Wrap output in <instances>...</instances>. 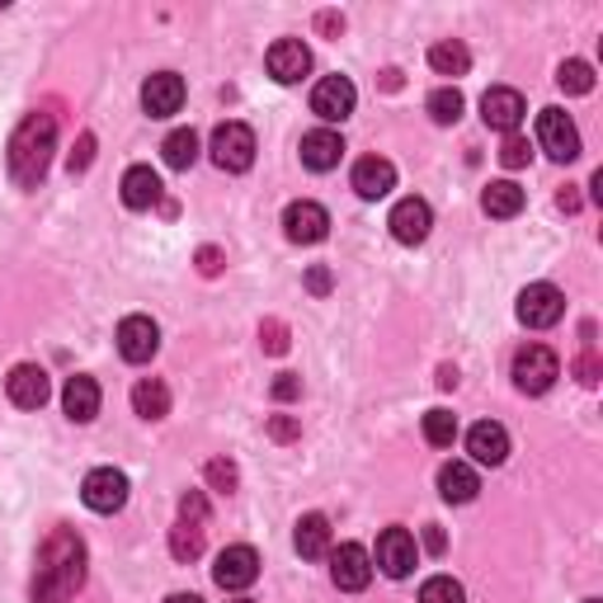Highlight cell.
Returning a JSON list of instances; mask_svg holds the SVG:
<instances>
[{
    "label": "cell",
    "mask_w": 603,
    "mask_h": 603,
    "mask_svg": "<svg viewBox=\"0 0 603 603\" xmlns=\"http://www.w3.org/2000/svg\"><path fill=\"white\" fill-rule=\"evenodd\" d=\"M85 584V542L71 528H52L39 547V571H33V603H66Z\"/></svg>",
    "instance_id": "6da1fadb"
},
{
    "label": "cell",
    "mask_w": 603,
    "mask_h": 603,
    "mask_svg": "<svg viewBox=\"0 0 603 603\" xmlns=\"http://www.w3.org/2000/svg\"><path fill=\"white\" fill-rule=\"evenodd\" d=\"M57 151V118L52 114H29L20 128L10 137V151H6V166H10V180L20 189H39L47 161Z\"/></svg>",
    "instance_id": "7a4b0ae2"
},
{
    "label": "cell",
    "mask_w": 603,
    "mask_h": 603,
    "mask_svg": "<svg viewBox=\"0 0 603 603\" xmlns=\"http://www.w3.org/2000/svg\"><path fill=\"white\" fill-rule=\"evenodd\" d=\"M557 378H561V359L547 345H523L519 353H514V387H519L523 396L552 392Z\"/></svg>",
    "instance_id": "3957f363"
},
{
    "label": "cell",
    "mask_w": 603,
    "mask_h": 603,
    "mask_svg": "<svg viewBox=\"0 0 603 603\" xmlns=\"http://www.w3.org/2000/svg\"><path fill=\"white\" fill-rule=\"evenodd\" d=\"M212 166L226 174H241L255 166V133L245 123H218L212 133Z\"/></svg>",
    "instance_id": "277c9868"
},
{
    "label": "cell",
    "mask_w": 603,
    "mask_h": 603,
    "mask_svg": "<svg viewBox=\"0 0 603 603\" xmlns=\"http://www.w3.org/2000/svg\"><path fill=\"white\" fill-rule=\"evenodd\" d=\"M538 147L552 156V161L571 166L580 156V128L571 123V114H565V109H542L538 114Z\"/></svg>",
    "instance_id": "5b68a950"
},
{
    "label": "cell",
    "mask_w": 603,
    "mask_h": 603,
    "mask_svg": "<svg viewBox=\"0 0 603 603\" xmlns=\"http://www.w3.org/2000/svg\"><path fill=\"white\" fill-rule=\"evenodd\" d=\"M514 311H519V321L528 330H552L565 316V297H561V288H552V283H528Z\"/></svg>",
    "instance_id": "8992f818"
},
{
    "label": "cell",
    "mask_w": 603,
    "mask_h": 603,
    "mask_svg": "<svg viewBox=\"0 0 603 603\" xmlns=\"http://www.w3.org/2000/svg\"><path fill=\"white\" fill-rule=\"evenodd\" d=\"M81 500L95 514H118L123 505H128V476H123L118 467H95L81 486Z\"/></svg>",
    "instance_id": "52a82bcc"
},
{
    "label": "cell",
    "mask_w": 603,
    "mask_h": 603,
    "mask_svg": "<svg viewBox=\"0 0 603 603\" xmlns=\"http://www.w3.org/2000/svg\"><path fill=\"white\" fill-rule=\"evenodd\" d=\"M326 232H330V212L321 203L297 199L283 208V236L293 245H316V241H326Z\"/></svg>",
    "instance_id": "ba28073f"
},
{
    "label": "cell",
    "mask_w": 603,
    "mask_h": 603,
    "mask_svg": "<svg viewBox=\"0 0 603 603\" xmlns=\"http://www.w3.org/2000/svg\"><path fill=\"white\" fill-rule=\"evenodd\" d=\"M330 580H335V590H345V594L368 590V580H372V557H368V547H359V542L335 547V552H330Z\"/></svg>",
    "instance_id": "9c48e42d"
},
{
    "label": "cell",
    "mask_w": 603,
    "mask_h": 603,
    "mask_svg": "<svg viewBox=\"0 0 603 603\" xmlns=\"http://www.w3.org/2000/svg\"><path fill=\"white\" fill-rule=\"evenodd\" d=\"M212 580L222 584V590H251V584L260 580V552L255 547H226V552H218V565H212Z\"/></svg>",
    "instance_id": "30bf717a"
},
{
    "label": "cell",
    "mask_w": 603,
    "mask_h": 603,
    "mask_svg": "<svg viewBox=\"0 0 603 603\" xmlns=\"http://www.w3.org/2000/svg\"><path fill=\"white\" fill-rule=\"evenodd\" d=\"M156 349H161V326L151 316H123L118 326V353L128 363H151Z\"/></svg>",
    "instance_id": "8fae6325"
},
{
    "label": "cell",
    "mask_w": 603,
    "mask_h": 603,
    "mask_svg": "<svg viewBox=\"0 0 603 603\" xmlns=\"http://www.w3.org/2000/svg\"><path fill=\"white\" fill-rule=\"evenodd\" d=\"M353 104H359V91H353L349 76H326V81H316V91H311V114H316V118L345 123V118L353 114Z\"/></svg>",
    "instance_id": "7c38bea8"
},
{
    "label": "cell",
    "mask_w": 603,
    "mask_h": 603,
    "mask_svg": "<svg viewBox=\"0 0 603 603\" xmlns=\"http://www.w3.org/2000/svg\"><path fill=\"white\" fill-rule=\"evenodd\" d=\"M523 114H528V104H523V95L514 91V85H490V91L482 95V118H486V128H495V133H514L523 123Z\"/></svg>",
    "instance_id": "4fadbf2b"
},
{
    "label": "cell",
    "mask_w": 603,
    "mask_h": 603,
    "mask_svg": "<svg viewBox=\"0 0 603 603\" xmlns=\"http://www.w3.org/2000/svg\"><path fill=\"white\" fill-rule=\"evenodd\" d=\"M415 561H420V547H415V538L405 533V528H387V533L378 538V565H382V575L405 580V575L415 571Z\"/></svg>",
    "instance_id": "5bb4252c"
},
{
    "label": "cell",
    "mask_w": 603,
    "mask_h": 603,
    "mask_svg": "<svg viewBox=\"0 0 603 603\" xmlns=\"http://www.w3.org/2000/svg\"><path fill=\"white\" fill-rule=\"evenodd\" d=\"M141 109L151 118L180 114L184 109V81L174 76V71H156V76H147V85H141Z\"/></svg>",
    "instance_id": "9a60e30c"
},
{
    "label": "cell",
    "mask_w": 603,
    "mask_h": 603,
    "mask_svg": "<svg viewBox=\"0 0 603 603\" xmlns=\"http://www.w3.org/2000/svg\"><path fill=\"white\" fill-rule=\"evenodd\" d=\"M349 184H353V193H359V199L378 203V199H387V193L396 189V166L387 161V156H363V161L353 166Z\"/></svg>",
    "instance_id": "2e32d148"
},
{
    "label": "cell",
    "mask_w": 603,
    "mask_h": 603,
    "mask_svg": "<svg viewBox=\"0 0 603 603\" xmlns=\"http://www.w3.org/2000/svg\"><path fill=\"white\" fill-rule=\"evenodd\" d=\"M6 392H10V401L20 405V411H39V405L52 396V382H47V372L39 363H20V368H10Z\"/></svg>",
    "instance_id": "e0dca14e"
},
{
    "label": "cell",
    "mask_w": 603,
    "mask_h": 603,
    "mask_svg": "<svg viewBox=\"0 0 603 603\" xmlns=\"http://www.w3.org/2000/svg\"><path fill=\"white\" fill-rule=\"evenodd\" d=\"M264 62H269V76H274L278 85H297V81L311 71V47L302 43V39H278Z\"/></svg>",
    "instance_id": "ac0fdd59"
},
{
    "label": "cell",
    "mask_w": 603,
    "mask_h": 603,
    "mask_svg": "<svg viewBox=\"0 0 603 603\" xmlns=\"http://www.w3.org/2000/svg\"><path fill=\"white\" fill-rule=\"evenodd\" d=\"M387 226H392V236L401 245H420L424 236H430V226H434V212L424 199H401L392 208V218H387Z\"/></svg>",
    "instance_id": "d6986e66"
},
{
    "label": "cell",
    "mask_w": 603,
    "mask_h": 603,
    "mask_svg": "<svg viewBox=\"0 0 603 603\" xmlns=\"http://www.w3.org/2000/svg\"><path fill=\"white\" fill-rule=\"evenodd\" d=\"M467 453H472V463H482V467H500L505 457H509L505 424H495V420L472 424V430H467Z\"/></svg>",
    "instance_id": "ffe728a7"
},
{
    "label": "cell",
    "mask_w": 603,
    "mask_h": 603,
    "mask_svg": "<svg viewBox=\"0 0 603 603\" xmlns=\"http://www.w3.org/2000/svg\"><path fill=\"white\" fill-rule=\"evenodd\" d=\"M340 156H345V137L340 133H330V128H316L302 137V166L316 170V174H326L340 166Z\"/></svg>",
    "instance_id": "44dd1931"
},
{
    "label": "cell",
    "mask_w": 603,
    "mask_h": 603,
    "mask_svg": "<svg viewBox=\"0 0 603 603\" xmlns=\"http://www.w3.org/2000/svg\"><path fill=\"white\" fill-rule=\"evenodd\" d=\"M293 547H297L302 561L330 557V519H326V514H302L297 528H293Z\"/></svg>",
    "instance_id": "7402d4cb"
},
{
    "label": "cell",
    "mask_w": 603,
    "mask_h": 603,
    "mask_svg": "<svg viewBox=\"0 0 603 603\" xmlns=\"http://www.w3.org/2000/svg\"><path fill=\"white\" fill-rule=\"evenodd\" d=\"M62 405H66V415L76 420V424H91V420L99 415V382L85 378V372L66 378V387H62Z\"/></svg>",
    "instance_id": "603a6c76"
},
{
    "label": "cell",
    "mask_w": 603,
    "mask_h": 603,
    "mask_svg": "<svg viewBox=\"0 0 603 603\" xmlns=\"http://www.w3.org/2000/svg\"><path fill=\"white\" fill-rule=\"evenodd\" d=\"M123 203H128L133 212H147L161 203V174H156L151 166H133L128 174H123Z\"/></svg>",
    "instance_id": "cb8c5ba5"
},
{
    "label": "cell",
    "mask_w": 603,
    "mask_h": 603,
    "mask_svg": "<svg viewBox=\"0 0 603 603\" xmlns=\"http://www.w3.org/2000/svg\"><path fill=\"white\" fill-rule=\"evenodd\" d=\"M476 490H482V476H476L467 463H448L438 472V495L448 505H467V500H476Z\"/></svg>",
    "instance_id": "d4e9b609"
},
{
    "label": "cell",
    "mask_w": 603,
    "mask_h": 603,
    "mask_svg": "<svg viewBox=\"0 0 603 603\" xmlns=\"http://www.w3.org/2000/svg\"><path fill=\"white\" fill-rule=\"evenodd\" d=\"M133 411L141 420H166L170 415V387L161 378H141L133 387Z\"/></svg>",
    "instance_id": "484cf974"
},
{
    "label": "cell",
    "mask_w": 603,
    "mask_h": 603,
    "mask_svg": "<svg viewBox=\"0 0 603 603\" xmlns=\"http://www.w3.org/2000/svg\"><path fill=\"white\" fill-rule=\"evenodd\" d=\"M482 208L490 212V218H519V212H523V189L514 180H495L482 193Z\"/></svg>",
    "instance_id": "4316f807"
},
{
    "label": "cell",
    "mask_w": 603,
    "mask_h": 603,
    "mask_svg": "<svg viewBox=\"0 0 603 603\" xmlns=\"http://www.w3.org/2000/svg\"><path fill=\"white\" fill-rule=\"evenodd\" d=\"M430 66L438 71V76H467L472 52H467V43L443 39V43H434V47H430Z\"/></svg>",
    "instance_id": "83f0119b"
},
{
    "label": "cell",
    "mask_w": 603,
    "mask_h": 603,
    "mask_svg": "<svg viewBox=\"0 0 603 603\" xmlns=\"http://www.w3.org/2000/svg\"><path fill=\"white\" fill-rule=\"evenodd\" d=\"M161 156H166L170 170H189L193 161H199V133H193V128H174L161 141Z\"/></svg>",
    "instance_id": "f1b7e54d"
},
{
    "label": "cell",
    "mask_w": 603,
    "mask_h": 603,
    "mask_svg": "<svg viewBox=\"0 0 603 603\" xmlns=\"http://www.w3.org/2000/svg\"><path fill=\"white\" fill-rule=\"evenodd\" d=\"M170 557L174 561H199L203 557V528L199 523H174L170 528Z\"/></svg>",
    "instance_id": "f546056e"
},
{
    "label": "cell",
    "mask_w": 603,
    "mask_h": 603,
    "mask_svg": "<svg viewBox=\"0 0 603 603\" xmlns=\"http://www.w3.org/2000/svg\"><path fill=\"white\" fill-rule=\"evenodd\" d=\"M557 85H561L565 95H590V91H594V66H590V62H580V57L561 62V71H557Z\"/></svg>",
    "instance_id": "4dcf8cb0"
},
{
    "label": "cell",
    "mask_w": 603,
    "mask_h": 603,
    "mask_svg": "<svg viewBox=\"0 0 603 603\" xmlns=\"http://www.w3.org/2000/svg\"><path fill=\"white\" fill-rule=\"evenodd\" d=\"M430 118L443 123V128L463 118V91H457V85H438V91L430 95Z\"/></svg>",
    "instance_id": "1f68e13d"
},
{
    "label": "cell",
    "mask_w": 603,
    "mask_h": 603,
    "mask_svg": "<svg viewBox=\"0 0 603 603\" xmlns=\"http://www.w3.org/2000/svg\"><path fill=\"white\" fill-rule=\"evenodd\" d=\"M453 438H457V415L453 411L424 415V443H430V448H453Z\"/></svg>",
    "instance_id": "d6a6232c"
},
{
    "label": "cell",
    "mask_w": 603,
    "mask_h": 603,
    "mask_svg": "<svg viewBox=\"0 0 603 603\" xmlns=\"http://www.w3.org/2000/svg\"><path fill=\"white\" fill-rule=\"evenodd\" d=\"M420 603H467V590L453 575H434L420 584Z\"/></svg>",
    "instance_id": "836d02e7"
},
{
    "label": "cell",
    "mask_w": 603,
    "mask_h": 603,
    "mask_svg": "<svg viewBox=\"0 0 603 603\" xmlns=\"http://www.w3.org/2000/svg\"><path fill=\"white\" fill-rule=\"evenodd\" d=\"M203 476H208V486H212V490H226V495H232V490H236V482H241L236 463H226V457H212Z\"/></svg>",
    "instance_id": "e575fe53"
},
{
    "label": "cell",
    "mask_w": 603,
    "mask_h": 603,
    "mask_svg": "<svg viewBox=\"0 0 603 603\" xmlns=\"http://www.w3.org/2000/svg\"><path fill=\"white\" fill-rule=\"evenodd\" d=\"M528 156H533V147H528V137L509 133V137H505V147H500V161H505L509 170H519V166H528Z\"/></svg>",
    "instance_id": "d590c367"
},
{
    "label": "cell",
    "mask_w": 603,
    "mask_h": 603,
    "mask_svg": "<svg viewBox=\"0 0 603 603\" xmlns=\"http://www.w3.org/2000/svg\"><path fill=\"white\" fill-rule=\"evenodd\" d=\"M260 345L269 349V353H288V326H283V321H264L260 326Z\"/></svg>",
    "instance_id": "8d00e7d4"
},
{
    "label": "cell",
    "mask_w": 603,
    "mask_h": 603,
    "mask_svg": "<svg viewBox=\"0 0 603 603\" xmlns=\"http://www.w3.org/2000/svg\"><path fill=\"white\" fill-rule=\"evenodd\" d=\"M180 519H184V523H203V519H208L203 490H184V495H180Z\"/></svg>",
    "instance_id": "74e56055"
},
{
    "label": "cell",
    "mask_w": 603,
    "mask_h": 603,
    "mask_svg": "<svg viewBox=\"0 0 603 603\" xmlns=\"http://www.w3.org/2000/svg\"><path fill=\"white\" fill-rule=\"evenodd\" d=\"M91 161H95V137H91V133H81V141H76V151H71V161H66V166H71V174H81Z\"/></svg>",
    "instance_id": "f35d334b"
},
{
    "label": "cell",
    "mask_w": 603,
    "mask_h": 603,
    "mask_svg": "<svg viewBox=\"0 0 603 603\" xmlns=\"http://www.w3.org/2000/svg\"><path fill=\"white\" fill-rule=\"evenodd\" d=\"M269 438L293 443V438H302V424H297L293 415H274V420H269Z\"/></svg>",
    "instance_id": "ab89813d"
},
{
    "label": "cell",
    "mask_w": 603,
    "mask_h": 603,
    "mask_svg": "<svg viewBox=\"0 0 603 603\" xmlns=\"http://www.w3.org/2000/svg\"><path fill=\"white\" fill-rule=\"evenodd\" d=\"M199 274H208V278L222 274V251H218V245H203V251H199Z\"/></svg>",
    "instance_id": "60d3db41"
},
{
    "label": "cell",
    "mask_w": 603,
    "mask_h": 603,
    "mask_svg": "<svg viewBox=\"0 0 603 603\" xmlns=\"http://www.w3.org/2000/svg\"><path fill=\"white\" fill-rule=\"evenodd\" d=\"M302 396V378H293V372H283V378L274 382V401H297Z\"/></svg>",
    "instance_id": "b9f144b4"
},
{
    "label": "cell",
    "mask_w": 603,
    "mask_h": 603,
    "mask_svg": "<svg viewBox=\"0 0 603 603\" xmlns=\"http://www.w3.org/2000/svg\"><path fill=\"white\" fill-rule=\"evenodd\" d=\"M307 288H311L316 297L330 293V269H326V264H311V269H307Z\"/></svg>",
    "instance_id": "7bdbcfd3"
},
{
    "label": "cell",
    "mask_w": 603,
    "mask_h": 603,
    "mask_svg": "<svg viewBox=\"0 0 603 603\" xmlns=\"http://www.w3.org/2000/svg\"><path fill=\"white\" fill-rule=\"evenodd\" d=\"M575 372H580L584 387H594V382H599V359H594V353H584V359L575 363Z\"/></svg>",
    "instance_id": "ee69618b"
},
{
    "label": "cell",
    "mask_w": 603,
    "mask_h": 603,
    "mask_svg": "<svg viewBox=\"0 0 603 603\" xmlns=\"http://www.w3.org/2000/svg\"><path fill=\"white\" fill-rule=\"evenodd\" d=\"M557 208H561V212H580V193H575L571 184H565V189L557 193Z\"/></svg>",
    "instance_id": "f6af8a7d"
},
{
    "label": "cell",
    "mask_w": 603,
    "mask_h": 603,
    "mask_svg": "<svg viewBox=\"0 0 603 603\" xmlns=\"http://www.w3.org/2000/svg\"><path fill=\"white\" fill-rule=\"evenodd\" d=\"M321 29H326V33H340L345 20H340V14H321Z\"/></svg>",
    "instance_id": "bcb514c9"
},
{
    "label": "cell",
    "mask_w": 603,
    "mask_h": 603,
    "mask_svg": "<svg viewBox=\"0 0 603 603\" xmlns=\"http://www.w3.org/2000/svg\"><path fill=\"white\" fill-rule=\"evenodd\" d=\"M424 547H430V552H443V533H438V528H430V533H424Z\"/></svg>",
    "instance_id": "7dc6e473"
},
{
    "label": "cell",
    "mask_w": 603,
    "mask_h": 603,
    "mask_svg": "<svg viewBox=\"0 0 603 603\" xmlns=\"http://www.w3.org/2000/svg\"><path fill=\"white\" fill-rule=\"evenodd\" d=\"M438 387H457V368H438Z\"/></svg>",
    "instance_id": "c3c4849f"
},
{
    "label": "cell",
    "mask_w": 603,
    "mask_h": 603,
    "mask_svg": "<svg viewBox=\"0 0 603 603\" xmlns=\"http://www.w3.org/2000/svg\"><path fill=\"white\" fill-rule=\"evenodd\" d=\"M166 603H203V599H199V594H170Z\"/></svg>",
    "instance_id": "681fc988"
},
{
    "label": "cell",
    "mask_w": 603,
    "mask_h": 603,
    "mask_svg": "<svg viewBox=\"0 0 603 603\" xmlns=\"http://www.w3.org/2000/svg\"><path fill=\"white\" fill-rule=\"evenodd\" d=\"M232 603H251V599H232Z\"/></svg>",
    "instance_id": "f907efd6"
},
{
    "label": "cell",
    "mask_w": 603,
    "mask_h": 603,
    "mask_svg": "<svg viewBox=\"0 0 603 603\" xmlns=\"http://www.w3.org/2000/svg\"><path fill=\"white\" fill-rule=\"evenodd\" d=\"M584 603H599V599H584Z\"/></svg>",
    "instance_id": "816d5d0a"
}]
</instances>
